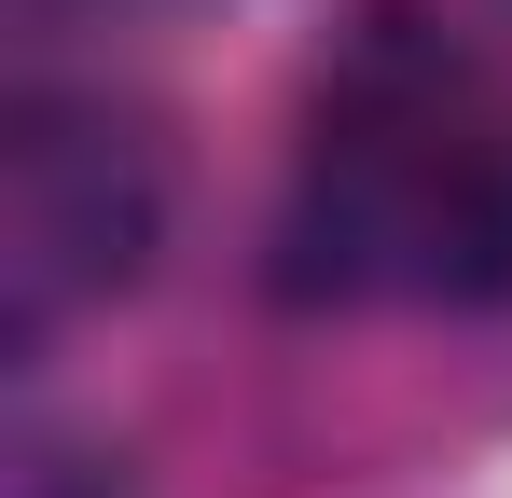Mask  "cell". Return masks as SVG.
Returning <instances> with one entry per match:
<instances>
[{"mask_svg":"<svg viewBox=\"0 0 512 498\" xmlns=\"http://www.w3.org/2000/svg\"><path fill=\"white\" fill-rule=\"evenodd\" d=\"M291 305H512V83L429 14L360 0L277 180Z\"/></svg>","mask_w":512,"mask_h":498,"instance_id":"6da1fadb","label":"cell"},{"mask_svg":"<svg viewBox=\"0 0 512 498\" xmlns=\"http://www.w3.org/2000/svg\"><path fill=\"white\" fill-rule=\"evenodd\" d=\"M70 471H84L70 443H28V471H14V498H70ZM97 498H125V485H97Z\"/></svg>","mask_w":512,"mask_h":498,"instance_id":"3957f363","label":"cell"},{"mask_svg":"<svg viewBox=\"0 0 512 498\" xmlns=\"http://www.w3.org/2000/svg\"><path fill=\"white\" fill-rule=\"evenodd\" d=\"M153 236H167L153 125L111 97H28L0 139V332H14V360L56 346L84 305L139 291Z\"/></svg>","mask_w":512,"mask_h":498,"instance_id":"7a4b0ae2","label":"cell"}]
</instances>
